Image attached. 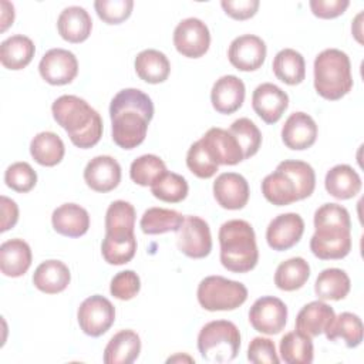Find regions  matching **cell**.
I'll list each match as a JSON object with an SVG mask.
<instances>
[{"label": "cell", "instance_id": "50", "mask_svg": "<svg viewBox=\"0 0 364 364\" xmlns=\"http://www.w3.org/2000/svg\"><path fill=\"white\" fill-rule=\"evenodd\" d=\"M0 209H1L0 232H6V230L14 228V225L17 223V220H18V206L13 199L3 195L0 198Z\"/></svg>", "mask_w": 364, "mask_h": 364}, {"label": "cell", "instance_id": "37", "mask_svg": "<svg viewBox=\"0 0 364 364\" xmlns=\"http://www.w3.org/2000/svg\"><path fill=\"white\" fill-rule=\"evenodd\" d=\"M185 216L173 209L149 208L139 220V228L145 235H161L166 232H178Z\"/></svg>", "mask_w": 364, "mask_h": 364}, {"label": "cell", "instance_id": "51", "mask_svg": "<svg viewBox=\"0 0 364 364\" xmlns=\"http://www.w3.org/2000/svg\"><path fill=\"white\" fill-rule=\"evenodd\" d=\"M14 21V6L6 0L1 1V31Z\"/></svg>", "mask_w": 364, "mask_h": 364}, {"label": "cell", "instance_id": "45", "mask_svg": "<svg viewBox=\"0 0 364 364\" xmlns=\"http://www.w3.org/2000/svg\"><path fill=\"white\" fill-rule=\"evenodd\" d=\"M94 9L98 17L107 24H119L125 21L134 9L132 0H97Z\"/></svg>", "mask_w": 364, "mask_h": 364}, {"label": "cell", "instance_id": "3", "mask_svg": "<svg viewBox=\"0 0 364 364\" xmlns=\"http://www.w3.org/2000/svg\"><path fill=\"white\" fill-rule=\"evenodd\" d=\"M316 188V173L310 164L297 159L280 162L262 181L264 199L276 206H286L309 198Z\"/></svg>", "mask_w": 364, "mask_h": 364}, {"label": "cell", "instance_id": "5", "mask_svg": "<svg viewBox=\"0 0 364 364\" xmlns=\"http://www.w3.org/2000/svg\"><path fill=\"white\" fill-rule=\"evenodd\" d=\"M220 263L233 273H247L259 262L256 235L252 225L243 219H232L219 228Z\"/></svg>", "mask_w": 364, "mask_h": 364}, {"label": "cell", "instance_id": "17", "mask_svg": "<svg viewBox=\"0 0 364 364\" xmlns=\"http://www.w3.org/2000/svg\"><path fill=\"white\" fill-rule=\"evenodd\" d=\"M252 107L266 124H276L289 107V95L280 87L263 82L253 91Z\"/></svg>", "mask_w": 364, "mask_h": 364}, {"label": "cell", "instance_id": "16", "mask_svg": "<svg viewBox=\"0 0 364 364\" xmlns=\"http://www.w3.org/2000/svg\"><path fill=\"white\" fill-rule=\"evenodd\" d=\"M304 233V220L299 213L289 212L277 215L266 229L267 245L277 252L287 250L297 245Z\"/></svg>", "mask_w": 364, "mask_h": 364}, {"label": "cell", "instance_id": "36", "mask_svg": "<svg viewBox=\"0 0 364 364\" xmlns=\"http://www.w3.org/2000/svg\"><path fill=\"white\" fill-rule=\"evenodd\" d=\"M363 331L361 318L354 313L343 311L334 317L324 334L330 341L341 338L347 347L355 348L363 341Z\"/></svg>", "mask_w": 364, "mask_h": 364}, {"label": "cell", "instance_id": "1", "mask_svg": "<svg viewBox=\"0 0 364 364\" xmlns=\"http://www.w3.org/2000/svg\"><path fill=\"white\" fill-rule=\"evenodd\" d=\"M109 118L112 141L122 149H134L145 141L154 102L138 88H124L111 100Z\"/></svg>", "mask_w": 364, "mask_h": 364}, {"label": "cell", "instance_id": "23", "mask_svg": "<svg viewBox=\"0 0 364 364\" xmlns=\"http://www.w3.org/2000/svg\"><path fill=\"white\" fill-rule=\"evenodd\" d=\"M334 317L336 313L333 307L318 299L307 303L297 313L296 330L313 338L323 334L328 328Z\"/></svg>", "mask_w": 364, "mask_h": 364}, {"label": "cell", "instance_id": "44", "mask_svg": "<svg viewBox=\"0 0 364 364\" xmlns=\"http://www.w3.org/2000/svg\"><path fill=\"white\" fill-rule=\"evenodd\" d=\"M186 166L200 179H209L219 171V165L210 159L200 141H196L189 146L186 154Z\"/></svg>", "mask_w": 364, "mask_h": 364}, {"label": "cell", "instance_id": "34", "mask_svg": "<svg viewBox=\"0 0 364 364\" xmlns=\"http://www.w3.org/2000/svg\"><path fill=\"white\" fill-rule=\"evenodd\" d=\"M351 289L348 274L337 267L324 269L316 279L314 293L320 300H341Z\"/></svg>", "mask_w": 364, "mask_h": 364}, {"label": "cell", "instance_id": "11", "mask_svg": "<svg viewBox=\"0 0 364 364\" xmlns=\"http://www.w3.org/2000/svg\"><path fill=\"white\" fill-rule=\"evenodd\" d=\"M173 46L182 55L199 58L209 50L210 31L200 18H183L173 30Z\"/></svg>", "mask_w": 364, "mask_h": 364}, {"label": "cell", "instance_id": "26", "mask_svg": "<svg viewBox=\"0 0 364 364\" xmlns=\"http://www.w3.org/2000/svg\"><path fill=\"white\" fill-rule=\"evenodd\" d=\"M71 280L70 269L61 260H46L37 266L33 274V284L46 294H57L67 289Z\"/></svg>", "mask_w": 364, "mask_h": 364}, {"label": "cell", "instance_id": "2", "mask_svg": "<svg viewBox=\"0 0 364 364\" xmlns=\"http://www.w3.org/2000/svg\"><path fill=\"white\" fill-rule=\"evenodd\" d=\"M314 235L310 239L311 253L321 260H338L351 250V219L338 203H324L314 212Z\"/></svg>", "mask_w": 364, "mask_h": 364}, {"label": "cell", "instance_id": "25", "mask_svg": "<svg viewBox=\"0 0 364 364\" xmlns=\"http://www.w3.org/2000/svg\"><path fill=\"white\" fill-rule=\"evenodd\" d=\"M31 249L23 239H10L0 246V270L7 277H20L31 266Z\"/></svg>", "mask_w": 364, "mask_h": 364}, {"label": "cell", "instance_id": "48", "mask_svg": "<svg viewBox=\"0 0 364 364\" xmlns=\"http://www.w3.org/2000/svg\"><path fill=\"white\" fill-rule=\"evenodd\" d=\"M222 9L235 20H247L257 13L259 0H222Z\"/></svg>", "mask_w": 364, "mask_h": 364}, {"label": "cell", "instance_id": "22", "mask_svg": "<svg viewBox=\"0 0 364 364\" xmlns=\"http://www.w3.org/2000/svg\"><path fill=\"white\" fill-rule=\"evenodd\" d=\"M51 223L57 233L67 237H80L88 232L90 215L77 203H63L53 210Z\"/></svg>", "mask_w": 364, "mask_h": 364}, {"label": "cell", "instance_id": "42", "mask_svg": "<svg viewBox=\"0 0 364 364\" xmlns=\"http://www.w3.org/2000/svg\"><path fill=\"white\" fill-rule=\"evenodd\" d=\"M136 252V239L135 236L129 239H111L104 236L101 245V253L107 263L119 266L131 262Z\"/></svg>", "mask_w": 364, "mask_h": 364}, {"label": "cell", "instance_id": "15", "mask_svg": "<svg viewBox=\"0 0 364 364\" xmlns=\"http://www.w3.org/2000/svg\"><path fill=\"white\" fill-rule=\"evenodd\" d=\"M199 141L216 165H236L243 161L242 148L229 129L209 128Z\"/></svg>", "mask_w": 364, "mask_h": 364}, {"label": "cell", "instance_id": "33", "mask_svg": "<svg viewBox=\"0 0 364 364\" xmlns=\"http://www.w3.org/2000/svg\"><path fill=\"white\" fill-rule=\"evenodd\" d=\"M30 154L37 164L43 166H55L63 161L65 146L57 134L51 131H43L31 139Z\"/></svg>", "mask_w": 364, "mask_h": 364}, {"label": "cell", "instance_id": "31", "mask_svg": "<svg viewBox=\"0 0 364 364\" xmlns=\"http://www.w3.org/2000/svg\"><path fill=\"white\" fill-rule=\"evenodd\" d=\"M136 75L148 84L164 82L171 73V63L168 57L154 48H146L138 53L134 61Z\"/></svg>", "mask_w": 364, "mask_h": 364}, {"label": "cell", "instance_id": "21", "mask_svg": "<svg viewBox=\"0 0 364 364\" xmlns=\"http://www.w3.org/2000/svg\"><path fill=\"white\" fill-rule=\"evenodd\" d=\"M317 124L306 112L297 111L290 114L282 128L283 144L293 151L310 148L317 139Z\"/></svg>", "mask_w": 364, "mask_h": 364}, {"label": "cell", "instance_id": "18", "mask_svg": "<svg viewBox=\"0 0 364 364\" xmlns=\"http://www.w3.org/2000/svg\"><path fill=\"white\" fill-rule=\"evenodd\" d=\"M249 195V183L240 173L223 172L213 182V196L223 209L237 210L245 208Z\"/></svg>", "mask_w": 364, "mask_h": 364}, {"label": "cell", "instance_id": "41", "mask_svg": "<svg viewBox=\"0 0 364 364\" xmlns=\"http://www.w3.org/2000/svg\"><path fill=\"white\" fill-rule=\"evenodd\" d=\"M229 132L239 142L243 152V159H249L257 154L262 145V132L252 119L239 118L233 121L229 127Z\"/></svg>", "mask_w": 364, "mask_h": 364}, {"label": "cell", "instance_id": "9", "mask_svg": "<svg viewBox=\"0 0 364 364\" xmlns=\"http://www.w3.org/2000/svg\"><path fill=\"white\" fill-rule=\"evenodd\" d=\"M77 320L84 334L90 337H100L105 334L114 324L115 309L107 297L94 294L87 297L80 304Z\"/></svg>", "mask_w": 364, "mask_h": 364}, {"label": "cell", "instance_id": "30", "mask_svg": "<svg viewBox=\"0 0 364 364\" xmlns=\"http://www.w3.org/2000/svg\"><path fill=\"white\" fill-rule=\"evenodd\" d=\"M34 53L33 40L23 34L10 36L0 44V61L7 70H23L31 63Z\"/></svg>", "mask_w": 364, "mask_h": 364}, {"label": "cell", "instance_id": "28", "mask_svg": "<svg viewBox=\"0 0 364 364\" xmlns=\"http://www.w3.org/2000/svg\"><path fill=\"white\" fill-rule=\"evenodd\" d=\"M136 212L127 200H114L105 213V236L111 239H129L134 236Z\"/></svg>", "mask_w": 364, "mask_h": 364}, {"label": "cell", "instance_id": "32", "mask_svg": "<svg viewBox=\"0 0 364 364\" xmlns=\"http://www.w3.org/2000/svg\"><path fill=\"white\" fill-rule=\"evenodd\" d=\"M272 68L276 78L287 85H297L306 77L304 57L293 48L280 50L273 58Z\"/></svg>", "mask_w": 364, "mask_h": 364}, {"label": "cell", "instance_id": "47", "mask_svg": "<svg viewBox=\"0 0 364 364\" xmlns=\"http://www.w3.org/2000/svg\"><path fill=\"white\" fill-rule=\"evenodd\" d=\"M247 360L255 364H279L274 343L266 337H255L247 347Z\"/></svg>", "mask_w": 364, "mask_h": 364}, {"label": "cell", "instance_id": "52", "mask_svg": "<svg viewBox=\"0 0 364 364\" xmlns=\"http://www.w3.org/2000/svg\"><path fill=\"white\" fill-rule=\"evenodd\" d=\"M361 17H363V13H358L357 14V17H355V20H354V23H353V26H357V31L354 33V36H355V38L361 43V38H360V34H361V23H360V20H361Z\"/></svg>", "mask_w": 364, "mask_h": 364}, {"label": "cell", "instance_id": "19", "mask_svg": "<svg viewBox=\"0 0 364 364\" xmlns=\"http://www.w3.org/2000/svg\"><path fill=\"white\" fill-rule=\"evenodd\" d=\"M84 181L95 192H109L121 182V165L109 155H98L85 165Z\"/></svg>", "mask_w": 364, "mask_h": 364}, {"label": "cell", "instance_id": "39", "mask_svg": "<svg viewBox=\"0 0 364 364\" xmlns=\"http://www.w3.org/2000/svg\"><path fill=\"white\" fill-rule=\"evenodd\" d=\"M188 182L186 179L175 172H164L152 185H151V193L168 203H178L183 200L188 196Z\"/></svg>", "mask_w": 364, "mask_h": 364}, {"label": "cell", "instance_id": "14", "mask_svg": "<svg viewBox=\"0 0 364 364\" xmlns=\"http://www.w3.org/2000/svg\"><path fill=\"white\" fill-rule=\"evenodd\" d=\"M266 43L255 34L236 37L228 50L230 64L239 71H256L266 60Z\"/></svg>", "mask_w": 364, "mask_h": 364}, {"label": "cell", "instance_id": "27", "mask_svg": "<svg viewBox=\"0 0 364 364\" xmlns=\"http://www.w3.org/2000/svg\"><path fill=\"white\" fill-rule=\"evenodd\" d=\"M141 353V338L134 330H121L111 337L104 348L105 364H131Z\"/></svg>", "mask_w": 364, "mask_h": 364}, {"label": "cell", "instance_id": "13", "mask_svg": "<svg viewBox=\"0 0 364 364\" xmlns=\"http://www.w3.org/2000/svg\"><path fill=\"white\" fill-rule=\"evenodd\" d=\"M41 78L51 85L70 84L78 74V60L74 53L65 48L46 51L38 63Z\"/></svg>", "mask_w": 364, "mask_h": 364}, {"label": "cell", "instance_id": "10", "mask_svg": "<svg viewBox=\"0 0 364 364\" xmlns=\"http://www.w3.org/2000/svg\"><path fill=\"white\" fill-rule=\"evenodd\" d=\"M178 249L191 259H203L212 250V236L209 225L199 216H185L178 229Z\"/></svg>", "mask_w": 364, "mask_h": 364}, {"label": "cell", "instance_id": "53", "mask_svg": "<svg viewBox=\"0 0 364 364\" xmlns=\"http://www.w3.org/2000/svg\"><path fill=\"white\" fill-rule=\"evenodd\" d=\"M183 361V360H186V361H193V358L192 357H189V355H173V357H169L168 360H166V363H171V361Z\"/></svg>", "mask_w": 364, "mask_h": 364}, {"label": "cell", "instance_id": "12", "mask_svg": "<svg viewBox=\"0 0 364 364\" xmlns=\"http://www.w3.org/2000/svg\"><path fill=\"white\" fill-rule=\"evenodd\" d=\"M252 327L263 334H279L287 323V306L279 297L262 296L249 310Z\"/></svg>", "mask_w": 364, "mask_h": 364}, {"label": "cell", "instance_id": "8", "mask_svg": "<svg viewBox=\"0 0 364 364\" xmlns=\"http://www.w3.org/2000/svg\"><path fill=\"white\" fill-rule=\"evenodd\" d=\"M196 297L208 311H230L246 301L247 289L243 283L223 276H208L198 284Z\"/></svg>", "mask_w": 364, "mask_h": 364}, {"label": "cell", "instance_id": "29", "mask_svg": "<svg viewBox=\"0 0 364 364\" xmlns=\"http://www.w3.org/2000/svg\"><path fill=\"white\" fill-rule=\"evenodd\" d=\"M324 186L336 199H351L361 191V178L354 168L340 164L327 171Z\"/></svg>", "mask_w": 364, "mask_h": 364}, {"label": "cell", "instance_id": "35", "mask_svg": "<svg viewBox=\"0 0 364 364\" xmlns=\"http://www.w3.org/2000/svg\"><path fill=\"white\" fill-rule=\"evenodd\" d=\"M280 357L287 364H310L314 357L311 337L299 330L286 333L279 346Z\"/></svg>", "mask_w": 364, "mask_h": 364}, {"label": "cell", "instance_id": "46", "mask_svg": "<svg viewBox=\"0 0 364 364\" xmlns=\"http://www.w3.org/2000/svg\"><path fill=\"white\" fill-rule=\"evenodd\" d=\"M141 290L139 276L134 270L118 272L109 284L111 294L118 300H131Z\"/></svg>", "mask_w": 364, "mask_h": 364}, {"label": "cell", "instance_id": "49", "mask_svg": "<svg viewBox=\"0 0 364 364\" xmlns=\"http://www.w3.org/2000/svg\"><path fill=\"white\" fill-rule=\"evenodd\" d=\"M313 14L318 18H336L341 16L350 6L348 0H310Z\"/></svg>", "mask_w": 364, "mask_h": 364}, {"label": "cell", "instance_id": "38", "mask_svg": "<svg viewBox=\"0 0 364 364\" xmlns=\"http://www.w3.org/2000/svg\"><path fill=\"white\" fill-rule=\"evenodd\" d=\"M310 277V266L303 257H290L282 262L274 273V284L283 291L301 289Z\"/></svg>", "mask_w": 364, "mask_h": 364}, {"label": "cell", "instance_id": "6", "mask_svg": "<svg viewBox=\"0 0 364 364\" xmlns=\"http://www.w3.org/2000/svg\"><path fill=\"white\" fill-rule=\"evenodd\" d=\"M314 88L320 97L337 101L353 88L351 63L338 48H326L314 58Z\"/></svg>", "mask_w": 364, "mask_h": 364}, {"label": "cell", "instance_id": "43", "mask_svg": "<svg viewBox=\"0 0 364 364\" xmlns=\"http://www.w3.org/2000/svg\"><path fill=\"white\" fill-rule=\"evenodd\" d=\"M6 185L20 193L30 192L37 183V173L27 162H14L4 172Z\"/></svg>", "mask_w": 364, "mask_h": 364}, {"label": "cell", "instance_id": "40", "mask_svg": "<svg viewBox=\"0 0 364 364\" xmlns=\"http://www.w3.org/2000/svg\"><path fill=\"white\" fill-rule=\"evenodd\" d=\"M164 172H166L165 162L154 154L138 156L129 166L131 179L141 186H151Z\"/></svg>", "mask_w": 364, "mask_h": 364}, {"label": "cell", "instance_id": "24", "mask_svg": "<svg viewBox=\"0 0 364 364\" xmlns=\"http://www.w3.org/2000/svg\"><path fill=\"white\" fill-rule=\"evenodd\" d=\"M58 34L68 43L85 41L92 30V20L88 11L80 6L65 7L57 18Z\"/></svg>", "mask_w": 364, "mask_h": 364}, {"label": "cell", "instance_id": "4", "mask_svg": "<svg viewBox=\"0 0 364 364\" xmlns=\"http://www.w3.org/2000/svg\"><path fill=\"white\" fill-rule=\"evenodd\" d=\"M51 112L75 146L88 149L100 142L102 119L85 100L77 95H61L53 102Z\"/></svg>", "mask_w": 364, "mask_h": 364}, {"label": "cell", "instance_id": "7", "mask_svg": "<svg viewBox=\"0 0 364 364\" xmlns=\"http://www.w3.org/2000/svg\"><path fill=\"white\" fill-rule=\"evenodd\" d=\"M240 348V333L229 320L206 323L198 334V350L210 363H228L236 358Z\"/></svg>", "mask_w": 364, "mask_h": 364}, {"label": "cell", "instance_id": "20", "mask_svg": "<svg viewBox=\"0 0 364 364\" xmlns=\"http://www.w3.org/2000/svg\"><path fill=\"white\" fill-rule=\"evenodd\" d=\"M246 88L243 81L232 74L222 75L218 78L210 90V102L219 114L236 112L245 101Z\"/></svg>", "mask_w": 364, "mask_h": 364}]
</instances>
